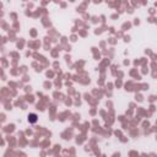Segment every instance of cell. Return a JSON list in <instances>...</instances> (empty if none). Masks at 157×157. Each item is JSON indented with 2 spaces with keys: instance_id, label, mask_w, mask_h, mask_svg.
Listing matches in <instances>:
<instances>
[{
  "instance_id": "1",
  "label": "cell",
  "mask_w": 157,
  "mask_h": 157,
  "mask_svg": "<svg viewBox=\"0 0 157 157\" xmlns=\"http://www.w3.org/2000/svg\"><path fill=\"white\" fill-rule=\"evenodd\" d=\"M28 122L30 123H36L37 122V114H34V113H32L28 115Z\"/></svg>"
}]
</instances>
